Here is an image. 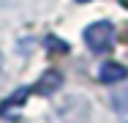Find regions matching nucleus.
Wrapping results in <instances>:
<instances>
[{"label":"nucleus","mask_w":128,"mask_h":123,"mask_svg":"<svg viewBox=\"0 0 128 123\" xmlns=\"http://www.w3.org/2000/svg\"><path fill=\"white\" fill-rule=\"evenodd\" d=\"M0 66H3V55H0Z\"/></svg>","instance_id":"7"},{"label":"nucleus","mask_w":128,"mask_h":123,"mask_svg":"<svg viewBox=\"0 0 128 123\" xmlns=\"http://www.w3.org/2000/svg\"><path fill=\"white\" fill-rule=\"evenodd\" d=\"M82 38H84V44L93 49V52H109V49L114 47V25L112 22H93L84 27V33H82Z\"/></svg>","instance_id":"1"},{"label":"nucleus","mask_w":128,"mask_h":123,"mask_svg":"<svg viewBox=\"0 0 128 123\" xmlns=\"http://www.w3.org/2000/svg\"><path fill=\"white\" fill-rule=\"evenodd\" d=\"M123 3H126V6H128V0H123Z\"/></svg>","instance_id":"8"},{"label":"nucleus","mask_w":128,"mask_h":123,"mask_svg":"<svg viewBox=\"0 0 128 123\" xmlns=\"http://www.w3.org/2000/svg\"><path fill=\"white\" fill-rule=\"evenodd\" d=\"M98 79L106 82V85H114V82H126L128 79V69L126 66H120V63H104L101 69H98Z\"/></svg>","instance_id":"2"},{"label":"nucleus","mask_w":128,"mask_h":123,"mask_svg":"<svg viewBox=\"0 0 128 123\" xmlns=\"http://www.w3.org/2000/svg\"><path fill=\"white\" fill-rule=\"evenodd\" d=\"M76 3H90V0H76Z\"/></svg>","instance_id":"6"},{"label":"nucleus","mask_w":128,"mask_h":123,"mask_svg":"<svg viewBox=\"0 0 128 123\" xmlns=\"http://www.w3.org/2000/svg\"><path fill=\"white\" fill-rule=\"evenodd\" d=\"M57 85H60V77H57L54 71H49L46 77H44V82H38V85H36V90H41V93H49V90H54Z\"/></svg>","instance_id":"4"},{"label":"nucleus","mask_w":128,"mask_h":123,"mask_svg":"<svg viewBox=\"0 0 128 123\" xmlns=\"http://www.w3.org/2000/svg\"><path fill=\"white\" fill-rule=\"evenodd\" d=\"M0 123H16V120H11V118H8V120H6V118H3V120H0Z\"/></svg>","instance_id":"5"},{"label":"nucleus","mask_w":128,"mask_h":123,"mask_svg":"<svg viewBox=\"0 0 128 123\" xmlns=\"http://www.w3.org/2000/svg\"><path fill=\"white\" fill-rule=\"evenodd\" d=\"M109 104H112V109L128 123V82H123L120 88H114V90L109 93Z\"/></svg>","instance_id":"3"}]
</instances>
